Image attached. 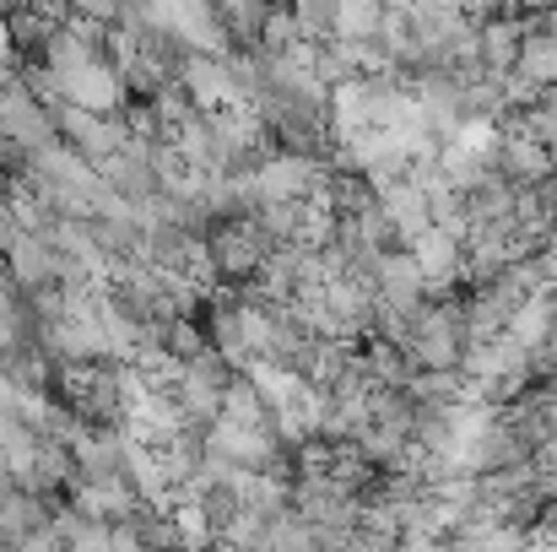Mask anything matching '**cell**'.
Here are the masks:
<instances>
[{
    "mask_svg": "<svg viewBox=\"0 0 557 552\" xmlns=\"http://www.w3.org/2000/svg\"><path fill=\"white\" fill-rule=\"evenodd\" d=\"M54 125H60V142H71L92 163H103L109 152H120L136 136L131 120H114V114H98V109H82V103H60L54 109Z\"/></svg>",
    "mask_w": 557,
    "mask_h": 552,
    "instance_id": "1",
    "label": "cell"
},
{
    "mask_svg": "<svg viewBox=\"0 0 557 552\" xmlns=\"http://www.w3.org/2000/svg\"><path fill=\"white\" fill-rule=\"evenodd\" d=\"M16 65V44H11V16L0 11V71H11Z\"/></svg>",
    "mask_w": 557,
    "mask_h": 552,
    "instance_id": "2",
    "label": "cell"
}]
</instances>
